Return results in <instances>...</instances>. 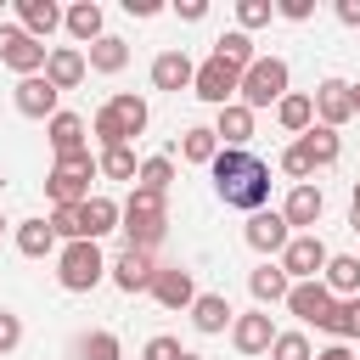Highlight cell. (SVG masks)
<instances>
[{
    "label": "cell",
    "mask_w": 360,
    "mask_h": 360,
    "mask_svg": "<svg viewBox=\"0 0 360 360\" xmlns=\"http://www.w3.org/2000/svg\"><path fill=\"white\" fill-rule=\"evenodd\" d=\"M354 118H360V84H354Z\"/></svg>",
    "instance_id": "51"
},
{
    "label": "cell",
    "mask_w": 360,
    "mask_h": 360,
    "mask_svg": "<svg viewBox=\"0 0 360 360\" xmlns=\"http://www.w3.org/2000/svg\"><path fill=\"white\" fill-rule=\"evenodd\" d=\"M231 321H236V309H231V298H225V292H197V304H191V326H197L202 338L231 332Z\"/></svg>",
    "instance_id": "26"
},
{
    "label": "cell",
    "mask_w": 360,
    "mask_h": 360,
    "mask_svg": "<svg viewBox=\"0 0 360 360\" xmlns=\"http://www.w3.org/2000/svg\"><path fill=\"white\" fill-rule=\"evenodd\" d=\"M56 101H62V90H56L45 73H34V79H17V84H11V107H17L22 118H45V124H51V118L62 112Z\"/></svg>",
    "instance_id": "11"
},
{
    "label": "cell",
    "mask_w": 360,
    "mask_h": 360,
    "mask_svg": "<svg viewBox=\"0 0 360 360\" xmlns=\"http://www.w3.org/2000/svg\"><path fill=\"white\" fill-rule=\"evenodd\" d=\"M276 169H281V174H287L292 186H309V174H315V163H309V152H304L298 141H292V146L281 152V163H276Z\"/></svg>",
    "instance_id": "39"
},
{
    "label": "cell",
    "mask_w": 360,
    "mask_h": 360,
    "mask_svg": "<svg viewBox=\"0 0 360 360\" xmlns=\"http://www.w3.org/2000/svg\"><path fill=\"white\" fill-rule=\"evenodd\" d=\"M84 62H90V73H124L129 68V39H118V34H101L90 51H84Z\"/></svg>",
    "instance_id": "29"
},
{
    "label": "cell",
    "mask_w": 360,
    "mask_h": 360,
    "mask_svg": "<svg viewBox=\"0 0 360 360\" xmlns=\"http://www.w3.org/2000/svg\"><path fill=\"white\" fill-rule=\"evenodd\" d=\"M214 135H219L225 152H248V141H253V112H248L242 101L219 107V112H214Z\"/></svg>",
    "instance_id": "24"
},
{
    "label": "cell",
    "mask_w": 360,
    "mask_h": 360,
    "mask_svg": "<svg viewBox=\"0 0 360 360\" xmlns=\"http://www.w3.org/2000/svg\"><path fill=\"white\" fill-rule=\"evenodd\" d=\"M276 17H287V22H309V17H315V0H276Z\"/></svg>",
    "instance_id": "44"
},
{
    "label": "cell",
    "mask_w": 360,
    "mask_h": 360,
    "mask_svg": "<svg viewBox=\"0 0 360 360\" xmlns=\"http://www.w3.org/2000/svg\"><path fill=\"white\" fill-rule=\"evenodd\" d=\"M96 163H101V174H107V180H135V174H141V158H135V146H107Z\"/></svg>",
    "instance_id": "35"
},
{
    "label": "cell",
    "mask_w": 360,
    "mask_h": 360,
    "mask_svg": "<svg viewBox=\"0 0 360 360\" xmlns=\"http://www.w3.org/2000/svg\"><path fill=\"white\" fill-rule=\"evenodd\" d=\"M214 56H219L225 68H236V73H248V68L259 62V51H253V34H242V28H225V34L214 39Z\"/></svg>",
    "instance_id": "31"
},
{
    "label": "cell",
    "mask_w": 360,
    "mask_h": 360,
    "mask_svg": "<svg viewBox=\"0 0 360 360\" xmlns=\"http://www.w3.org/2000/svg\"><path fill=\"white\" fill-rule=\"evenodd\" d=\"M315 360H354V354H349V343H326V349H315Z\"/></svg>",
    "instance_id": "48"
},
{
    "label": "cell",
    "mask_w": 360,
    "mask_h": 360,
    "mask_svg": "<svg viewBox=\"0 0 360 360\" xmlns=\"http://www.w3.org/2000/svg\"><path fill=\"white\" fill-rule=\"evenodd\" d=\"M248 292H253V304L259 309H270V304H287V292H292V276L281 270V264H259V270H248Z\"/></svg>",
    "instance_id": "25"
},
{
    "label": "cell",
    "mask_w": 360,
    "mask_h": 360,
    "mask_svg": "<svg viewBox=\"0 0 360 360\" xmlns=\"http://www.w3.org/2000/svg\"><path fill=\"white\" fill-rule=\"evenodd\" d=\"M208 174H214V191H219L225 208L259 214V208L270 202V163L253 158V152H225V146H219V158L208 163Z\"/></svg>",
    "instance_id": "1"
},
{
    "label": "cell",
    "mask_w": 360,
    "mask_h": 360,
    "mask_svg": "<svg viewBox=\"0 0 360 360\" xmlns=\"http://www.w3.org/2000/svg\"><path fill=\"white\" fill-rule=\"evenodd\" d=\"M180 360H202V354H191V349H180Z\"/></svg>",
    "instance_id": "50"
},
{
    "label": "cell",
    "mask_w": 360,
    "mask_h": 360,
    "mask_svg": "<svg viewBox=\"0 0 360 360\" xmlns=\"http://www.w3.org/2000/svg\"><path fill=\"white\" fill-rule=\"evenodd\" d=\"M180 158L208 169V163L219 158V135H214V124H191V129H180Z\"/></svg>",
    "instance_id": "32"
},
{
    "label": "cell",
    "mask_w": 360,
    "mask_h": 360,
    "mask_svg": "<svg viewBox=\"0 0 360 360\" xmlns=\"http://www.w3.org/2000/svg\"><path fill=\"white\" fill-rule=\"evenodd\" d=\"M321 214H326V197H321V186H315V180H309V186H292V191H287V202H281V219L292 225V236L315 231V225H321Z\"/></svg>",
    "instance_id": "17"
},
{
    "label": "cell",
    "mask_w": 360,
    "mask_h": 360,
    "mask_svg": "<svg viewBox=\"0 0 360 360\" xmlns=\"http://www.w3.org/2000/svg\"><path fill=\"white\" fill-rule=\"evenodd\" d=\"M326 332H332L338 343H354V338H360V298H338V309H332Z\"/></svg>",
    "instance_id": "36"
},
{
    "label": "cell",
    "mask_w": 360,
    "mask_h": 360,
    "mask_svg": "<svg viewBox=\"0 0 360 360\" xmlns=\"http://www.w3.org/2000/svg\"><path fill=\"white\" fill-rule=\"evenodd\" d=\"M124 248H141V253H158V242L169 236V197L163 191H146V186H129L124 197Z\"/></svg>",
    "instance_id": "2"
},
{
    "label": "cell",
    "mask_w": 360,
    "mask_h": 360,
    "mask_svg": "<svg viewBox=\"0 0 360 360\" xmlns=\"http://www.w3.org/2000/svg\"><path fill=\"white\" fill-rule=\"evenodd\" d=\"M152 298H158L163 309H191V304H197V281H191V270H186V264H158V276H152Z\"/></svg>",
    "instance_id": "19"
},
{
    "label": "cell",
    "mask_w": 360,
    "mask_h": 360,
    "mask_svg": "<svg viewBox=\"0 0 360 360\" xmlns=\"http://www.w3.org/2000/svg\"><path fill=\"white\" fill-rule=\"evenodd\" d=\"M62 28H68V39H73L79 51H90V45L107 34V11H101L96 0H73L68 17H62Z\"/></svg>",
    "instance_id": "20"
},
{
    "label": "cell",
    "mask_w": 360,
    "mask_h": 360,
    "mask_svg": "<svg viewBox=\"0 0 360 360\" xmlns=\"http://www.w3.org/2000/svg\"><path fill=\"white\" fill-rule=\"evenodd\" d=\"M326 259H332V248H326L315 231H304V236H292V242L281 248L276 264H281L292 281H321V276H326Z\"/></svg>",
    "instance_id": "8"
},
{
    "label": "cell",
    "mask_w": 360,
    "mask_h": 360,
    "mask_svg": "<svg viewBox=\"0 0 360 360\" xmlns=\"http://www.w3.org/2000/svg\"><path fill=\"white\" fill-rule=\"evenodd\" d=\"M84 73H90V62H84V51H79V45H51L45 79H51L56 90H79V84H84Z\"/></svg>",
    "instance_id": "23"
},
{
    "label": "cell",
    "mask_w": 360,
    "mask_h": 360,
    "mask_svg": "<svg viewBox=\"0 0 360 360\" xmlns=\"http://www.w3.org/2000/svg\"><path fill=\"white\" fill-rule=\"evenodd\" d=\"M287 309H292L304 326H321V332H326V321H332L338 298H332V287H326V281H292V292H287Z\"/></svg>",
    "instance_id": "12"
},
{
    "label": "cell",
    "mask_w": 360,
    "mask_h": 360,
    "mask_svg": "<svg viewBox=\"0 0 360 360\" xmlns=\"http://www.w3.org/2000/svg\"><path fill=\"white\" fill-rule=\"evenodd\" d=\"M124 11H129V17H158L163 6H158V0H124Z\"/></svg>",
    "instance_id": "47"
},
{
    "label": "cell",
    "mask_w": 360,
    "mask_h": 360,
    "mask_svg": "<svg viewBox=\"0 0 360 360\" xmlns=\"http://www.w3.org/2000/svg\"><path fill=\"white\" fill-rule=\"evenodd\" d=\"M287 84H292V68H287V56H259V62L242 73V90H236V101H242L248 112H259V107H276V101L287 96Z\"/></svg>",
    "instance_id": "5"
},
{
    "label": "cell",
    "mask_w": 360,
    "mask_h": 360,
    "mask_svg": "<svg viewBox=\"0 0 360 360\" xmlns=\"http://www.w3.org/2000/svg\"><path fill=\"white\" fill-rule=\"evenodd\" d=\"M321 281L332 287V298H360V253H332Z\"/></svg>",
    "instance_id": "30"
},
{
    "label": "cell",
    "mask_w": 360,
    "mask_h": 360,
    "mask_svg": "<svg viewBox=\"0 0 360 360\" xmlns=\"http://www.w3.org/2000/svg\"><path fill=\"white\" fill-rule=\"evenodd\" d=\"M45 141H51V152H56V163H68V158H84L90 152V124L79 118V112H56L51 124H45Z\"/></svg>",
    "instance_id": "15"
},
{
    "label": "cell",
    "mask_w": 360,
    "mask_h": 360,
    "mask_svg": "<svg viewBox=\"0 0 360 360\" xmlns=\"http://www.w3.org/2000/svg\"><path fill=\"white\" fill-rule=\"evenodd\" d=\"M236 90H242V73H236V68H225L219 56L197 62V84H191V96H197V101H208V107L219 112V107H231V101H236Z\"/></svg>",
    "instance_id": "10"
},
{
    "label": "cell",
    "mask_w": 360,
    "mask_h": 360,
    "mask_svg": "<svg viewBox=\"0 0 360 360\" xmlns=\"http://www.w3.org/2000/svg\"><path fill=\"white\" fill-rule=\"evenodd\" d=\"M56 281H62V292H96V287L107 281V253H101V242H62V253H56Z\"/></svg>",
    "instance_id": "4"
},
{
    "label": "cell",
    "mask_w": 360,
    "mask_h": 360,
    "mask_svg": "<svg viewBox=\"0 0 360 360\" xmlns=\"http://www.w3.org/2000/svg\"><path fill=\"white\" fill-rule=\"evenodd\" d=\"M298 146L309 152V163H315V169H332V163L343 158V135H338V129H326V124H315L309 135H298Z\"/></svg>",
    "instance_id": "33"
},
{
    "label": "cell",
    "mask_w": 360,
    "mask_h": 360,
    "mask_svg": "<svg viewBox=\"0 0 360 360\" xmlns=\"http://www.w3.org/2000/svg\"><path fill=\"white\" fill-rule=\"evenodd\" d=\"M17 253L22 259H51V253H62V236L51 231V219H17Z\"/></svg>",
    "instance_id": "27"
},
{
    "label": "cell",
    "mask_w": 360,
    "mask_h": 360,
    "mask_svg": "<svg viewBox=\"0 0 360 360\" xmlns=\"http://www.w3.org/2000/svg\"><path fill=\"white\" fill-rule=\"evenodd\" d=\"M96 174H101V163H96L90 152L56 163V169L45 174V197H51V208H79V202H90V197H96V191H90Z\"/></svg>",
    "instance_id": "6"
},
{
    "label": "cell",
    "mask_w": 360,
    "mask_h": 360,
    "mask_svg": "<svg viewBox=\"0 0 360 360\" xmlns=\"http://www.w3.org/2000/svg\"><path fill=\"white\" fill-rule=\"evenodd\" d=\"M118 225H124V202H112L107 191H96L90 202H79V242H101Z\"/></svg>",
    "instance_id": "18"
},
{
    "label": "cell",
    "mask_w": 360,
    "mask_h": 360,
    "mask_svg": "<svg viewBox=\"0 0 360 360\" xmlns=\"http://www.w3.org/2000/svg\"><path fill=\"white\" fill-rule=\"evenodd\" d=\"M79 354H84V360H124V343H118L112 332H90V338L79 343Z\"/></svg>",
    "instance_id": "40"
},
{
    "label": "cell",
    "mask_w": 360,
    "mask_h": 360,
    "mask_svg": "<svg viewBox=\"0 0 360 360\" xmlns=\"http://www.w3.org/2000/svg\"><path fill=\"white\" fill-rule=\"evenodd\" d=\"M174 17H180V22H202V17H208V0H180Z\"/></svg>",
    "instance_id": "45"
},
{
    "label": "cell",
    "mask_w": 360,
    "mask_h": 360,
    "mask_svg": "<svg viewBox=\"0 0 360 360\" xmlns=\"http://www.w3.org/2000/svg\"><path fill=\"white\" fill-rule=\"evenodd\" d=\"M197 84V62L186 56V51H158L152 56V90H191Z\"/></svg>",
    "instance_id": "21"
},
{
    "label": "cell",
    "mask_w": 360,
    "mask_h": 360,
    "mask_svg": "<svg viewBox=\"0 0 360 360\" xmlns=\"http://www.w3.org/2000/svg\"><path fill=\"white\" fill-rule=\"evenodd\" d=\"M45 62H51V45L22 34L17 22H0V68H11L17 79H34V73H45Z\"/></svg>",
    "instance_id": "7"
},
{
    "label": "cell",
    "mask_w": 360,
    "mask_h": 360,
    "mask_svg": "<svg viewBox=\"0 0 360 360\" xmlns=\"http://www.w3.org/2000/svg\"><path fill=\"white\" fill-rule=\"evenodd\" d=\"M141 360H180V338H169V332H158V338H146V349H141Z\"/></svg>",
    "instance_id": "42"
},
{
    "label": "cell",
    "mask_w": 360,
    "mask_h": 360,
    "mask_svg": "<svg viewBox=\"0 0 360 360\" xmlns=\"http://www.w3.org/2000/svg\"><path fill=\"white\" fill-rule=\"evenodd\" d=\"M270 17H276V0H236V28H242V34L264 28Z\"/></svg>",
    "instance_id": "38"
},
{
    "label": "cell",
    "mask_w": 360,
    "mask_h": 360,
    "mask_svg": "<svg viewBox=\"0 0 360 360\" xmlns=\"http://www.w3.org/2000/svg\"><path fill=\"white\" fill-rule=\"evenodd\" d=\"M62 17H68V11H62L56 0H17V28H22V34H34L39 45L62 28Z\"/></svg>",
    "instance_id": "22"
},
{
    "label": "cell",
    "mask_w": 360,
    "mask_h": 360,
    "mask_svg": "<svg viewBox=\"0 0 360 360\" xmlns=\"http://www.w3.org/2000/svg\"><path fill=\"white\" fill-rule=\"evenodd\" d=\"M51 231L62 242H79V208H51Z\"/></svg>",
    "instance_id": "43"
},
{
    "label": "cell",
    "mask_w": 360,
    "mask_h": 360,
    "mask_svg": "<svg viewBox=\"0 0 360 360\" xmlns=\"http://www.w3.org/2000/svg\"><path fill=\"white\" fill-rule=\"evenodd\" d=\"M152 276H158V259L152 253H141V248H118L112 259H107V281L118 287V292H152Z\"/></svg>",
    "instance_id": "9"
},
{
    "label": "cell",
    "mask_w": 360,
    "mask_h": 360,
    "mask_svg": "<svg viewBox=\"0 0 360 360\" xmlns=\"http://www.w3.org/2000/svg\"><path fill=\"white\" fill-rule=\"evenodd\" d=\"M276 124H281L287 135H309V129H315V96L287 90V96L276 101Z\"/></svg>",
    "instance_id": "28"
},
{
    "label": "cell",
    "mask_w": 360,
    "mask_h": 360,
    "mask_svg": "<svg viewBox=\"0 0 360 360\" xmlns=\"http://www.w3.org/2000/svg\"><path fill=\"white\" fill-rule=\"evenodd\" d=\"M349 118H354V84L349 79H321L315 84V124L343 129Z\"/></svg>",
    "instance_id": "14"
},
{
    "label": "cell",
    "mask_w": 360,
    "mask_h": 360,
    "mask_svg": "<svg viewBox=\"0 0 360 360\" xmlns=\"http://www.w3.org/2000/svg\"><path fill=\"white\" fill-rule=\"evenodd\" d=\"M349 219H354V231H360V180H354V191H349Z\"/></svg>",
    "instance_id": "49"
},
{
    "label": "cell",
    "mask_w": 360,
    "mask_h": 360,
    "mask_svg": "<svg viewBox=\"0 0 360 360\" xmlns=\"http://www.w3.org/2000/svg\"><path fill=\"white\" fill-rule=\"evenodd\" d=\"M135 186H146V191H163V197H169V186H174V158H169V152H158V158H141V174H135Z\"/></svg>",
    "instance_id": "34"
},
{
    "label": "cell",
    "mask_w": 360,
    "mask_h": 360,
    "mask_svg": "<svg viewBox=\"0 0 360 360\" xmlns=\"http://www.w3.org/2000/svg\"><path fill=\"white\" fill-rule=\"evenodd\" d=\"M0 231H6V214H0Z\"/></svg>",
    "instance_id": "52"
},
{
    "label": "cell",
    "mask_w": 360,
    "mask_h": 360,
    "mask_svg": "<svg viewBox=\"0 0 360 360\" xmlns=\"http://www.w3.org/2000/svg\"><path fill=\"white\" fill-rule=\"evenodd\" d=\"M332 11H338V22H343V28H360V0H338Z\"/></svg>",
    "instance_id": "46"
},
{
    "label": "cell",
    "mask_w": 360,
    "mask_h": 360,
    "mask_svg": "<svg viewBox=\"0 0 360 360\" xmlns=\"http://www.w3.org/2000/svg\"><path fill=\"white\" fill-rule=\"evenodd\" d=\"M146 124H152V107H146L141 96H129V90L107 96V101L90 112V135L101 141V152H107V146H129V135H146Z\"/></svg>",
    "instance_id": "3"
},
{
    "label": "cell",
    "mask_w": 360,
    "mask_h": 360,
    "mask_svg": "<svg viewBox=\"0 0 360 360\" xmlns=\"http://www.w3.org/2000/svg\"><path fill=\"white\" fill-rule=\"evenodd\" d=\"M242 236H248L253 253H276V259H281V248L292 242V225L281 219V208H259V214H248Z\"/></svg>",
    "instance_id": "16"
},
{
    "label": "cell",
    "mask_w": 360,
    "mask_h": 360,
    "mask_svg": "<svg viewBox=\"0 0 360 360\" xmlns=\"http://www.w3.org/2000/svg\"><path fill=\"white\" fill-rule=\"evenodd\" d=\"M270 360H315V349H309V332H276V343H270Z\"/></svg>",
    "instance_id": "37"
},
{
    "label": "cell",
    "mask_w": 360,
    "mask_h": 360,
    "mask_svg": "<svg viewBox=\"0 0 360 360\" xmlns=\"http://www.w3.org/2000/svg\"><path fill=\"white\" fill-rule=\"evenodd\" d=\"M270 343H276V321H270V309H248V315L231 321V349H236L242 360L270 354Z\"/></svg>",
    "instance_id": "13"
},
{
    "label": "cell",
    "mask_w": 360,
    "mask_h": 360,
    "mask_svg": "<svg viewBox=\"0 0 360 360\" xmlns=\"http://www.w3.org/2000/svg\"><path fill=\"white\" fill-rule=\"evenodd\" d=\"M17 343H22V315L17 309H0V360L17 354Z\"/></svg>",
    "instance_id": "41"
}]
</instances>
